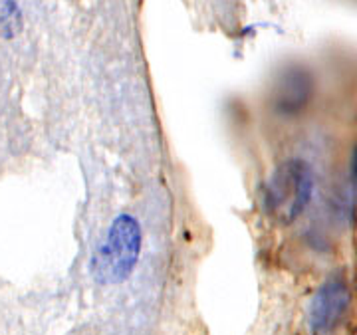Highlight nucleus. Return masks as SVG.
<instances>
[{
  "mask_svg": "<svg viewBox=\"0 0 357 335\" xmlns=\"http://www.w3.org/2000/svg\"><path fill=\"white\" fill-rule=\"evenodd\" d=\"M141 254V226L131 215H119L107 236L89 262L93 278L100 283H119L135 270Z\"/></svg>",
  "mask_w": 357,
  "mask_h": 335,
  "instance_id": "1",
  "label": "nucleus"
},
{
  "mask_svg": "<svg viewBox=\"0 0 357 335\" xmlns=\"http://www.w3.org/2000/svg\"><path fill=\"white\" fill-rule=\"evenodd\" d=\"M314 177L302 159H288L272 173L264 189V206L270 219L278 224H290L312 201Z\"/></svg>",
  "mask_w": 357,
  "mask_h": 335,
  "instance_id": "2",
  "label": "nucleus"
},
{
  "mask_svg": "<svg viewBox=\"0 0 357 335\" xmlns=\"http://www.w3.org/2000/svg\"><path fill=\"white\" fill-rule=\"evenodd\" d=\"M349 308V288L344 280L326 282L310 304V327L314 335H326L344 320Z\"/></svg>",
  "mask_w": 357,
  "mask_h": 335,
  "instance_id": "3",
  "label": "nucleus"
},
{
  "mask_svg": "<svg viewBox=\"0 0 357 335\" xmlns=\"http://www.w3.org/2000/svg\"><path fill=\"white\" fill-rule=\"evenodd\" d=\"M312 98V79L302 70H292L282 77L276 93H274V105L284 116H296L300 114Z\"/></svg>",
  "mask_w": 357,
  "mask_h": 335,
  "instance_id": "4",
  "label": "nucleus"
},
{
  "mask_svg": "<svg viewBox=\"0 0 357 335\" xmlns=\"http://www.w3.org/2000/svg\"><path fill=\"white\" fill-rule=\"evenodd\" d=\"M22 28V14L14 0H0V36L13 38Z\"/></svg>",
  "mask_w": 357,
  "mask_h": 335,
  "instance_id": "5",
  "label": "nucleus"
},
{
  "mask_svg": "<svg viewBox=\"0 0 357 335\" xmlns=\"http://www.w3.org/2000/svg\"><path fill=\"white\" fill-rule=\"evenodd\" d=\"M351 173H354V177L357 180V147L356 151H354V159H351Z\"/></svg>",
  "mask_w": 357,
  "mask_h": 335,
  "instance_id": "6",
  "label": "nucleus"
}]
</instances>
